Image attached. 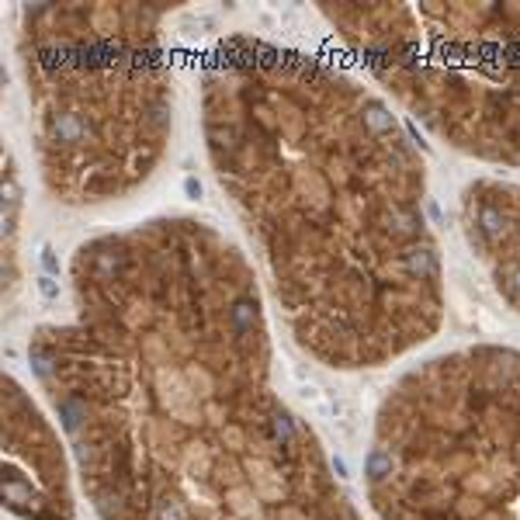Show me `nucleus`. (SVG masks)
<instances>
[{"label": "nucleus", "instance_id": "f257e3e1", "mask_svg": "<svg viewBox=\"0 0 520 520\" xmlns=\"http://www.w3.org/2000/svg\"><path fill=\"white\" fill-rule=\"evenodd\" d=\"M28 361L101 520H364L274 385L250 257L198 216L83 239Z\"/></svg>", "mask_w": 520, "mask_h": 520}, {"label": "nucleus", "instance_id": "f03ea898", "mask_svg": "<svg viewBox=\"0 0 520 520\" xmlns=\"http://www.w3.org/2000/svg\"><path fill=\"white\" fill-rule=\"evenodd\" d=\"M198 104L212 177L312 361L372 372L441 333L427 167L382 94L305 49L226 35L201 56Z\"/></svg>", "mask_w": 520, "mask_h": 520}, {"label": "nucleus", "instance_id": "7ed1b4c3", "mask_svg": "<svg viewBox=\"0 0 520 520\" xmlns=\"http://www.w3.org/2000/svg\"><path fill=\"white\" fill-rule=\"evenodd\" d=\"M167 4H31L18 66L42 187L70 208L139 191L170 149L177 87Z\"/></svg>", "mask_w": 520, "mask_h": 520}, {"label": "nucleus", "instance_id": "20e7f679", "mask_svg": "<svg viewBox=\"0 0 520 520\" xmlns=\"http://www.w3.org/2000/svg\"><path fill=\"white\" fill-rule=\"evenodd\" d=\"M378 520H520V350L468 343L406 368L364 458Z\"/></svg>", "mask_w": 520, "mask_h": 520}, {"label": "nucleus", "instance_id": "39448f33", "mask_svg": "<svg viewBox=\"0 0 520 520\" xmlns=\"http://www.w3.org/2000/svg\"><path fill=\"white\" fill-rule=\"evenodd\" d=\"M320 14L447 149L520 170V4H320Z\"/></svg>", "mask_w": 520, "mask_h": 520}, {"label": "nucleus", "instance_id": "423d86ee", "mask_svg": "<svg viewBox=\"0 0 520 520\" xmlns=\"http://www.w3.org/2000/svg\"><path fill=\"white\" fill-rule=\"evenodd\" d=\"M4 503L21 520H73L70 458L25 385L4 378Z\"/></svg>", "mask_w": 520, "mask_h": 520}, {"label": "nucleus", "instance_id": "0eeeda50", "mask_svg": "<svg viewBox=\"0 0 520 520\" xmlns=\"http://www.w3.org/2000/svg\"><path fill=\"white\" fill-rule=\"evenodd\" d=\"M458 222L489 285L520 316V184L503 177L468 181L458 198Z\"/></svg>", "mask_w": 520, "mask_h": 520}]
</instances>
